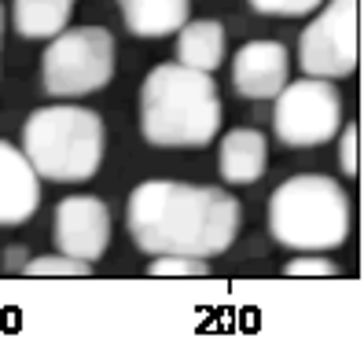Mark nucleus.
<instances>
[{
    "instance_id": "obj_1",
    "label": "nucleus",
    "mask_w": 364,
    "mask_h": 364,
    "mask_svg": "<svg viewBox=\"0 0 364 364\" xmlns=\"http://www.w3.org/2000/svg\"><path fill=\"white\" fill-rule=\"evenodd\" d=\"M125 225L133 243L151 258H218L240 232V203L213 184L144 181L129 196Z\"/></svg>"
},
{
    "instance_id": "obj_2",
    "label": "nucleus",
    "mask_w": 364,
    "mask_h": 364,
    "mask_svg": "<svg viewBox=\"0 0 364 364\" xmlns=\"http://www.w3.org/2000/svg\"><path fill=\"white\" fill-rule=\"evenodd\" d=\"M140 129L155 147H203L221 129V96L206 70L162 63L144 77Z\"/></svg>"
},
{
    "instance_id": "obj_3",
    "label": "nucleus",
    "mask_w": 364,
    "mask_h": 364,
    "mask_svg": "<svg viewBox=\"0 0 364 364\" xmlns=\"http://www.w3.org/2000/svg\"><path fill=\"white\" fill-rule=\"evenodd\" d=\"M269 232L298 254H324L350 235V196L324 173L291 177L269 199Z\"/></svg>"
},
{
    "instance_id": "obj_4",
    "label": "nucleus",
    "mask_w": 364,
    "mask_h": 364,
    "mask_svg": "<svg viewBox=\"0 0 364 364\" xmlns=\"http://www.w3.org/2000/svg\"><path fill=\"white\" fill-rule=\"evenodd\" d=\"M23 151L41 181H89L103 162V122L96 111L74 103L37 107L23 125Z\"/></svg>"
},
{
    "instance_id": "obj_5",
    "label": "nucleus",
    "mask_w": 364,
    "mask_h": 364,
    "mask_svg": "<svg viewBox=\"0 0 364 364\" xmlns=\"http://www.w3.org/2000/svg\"><path fill=\"white\" fill-rule=\"evenodd\" d=\"M114 77V37L103 26H77L52 37L41 55V81L48 96H89Z\"/></svg>"
},
{
    "instance_id": "obj_6",
    "label": "nucleus",
    "mask_w": 364,
    "mask_h": 364,
    "mask_svg": "<svg viewBox=\"0 0 364 364\" xmlns=\"http://www.w3.org/2000/svg\"><path fill=\"white\" fill-rule=\"evenodd\" d=\"M272 129L287 147H316L328 144L342 129V96L324 77L291 81L276 96Z\"/></svg>"
},
{
    "instance_id": "obj_7",
    "label": "nucleus",
    "mask_w": 364,
    "mask_h": 364,
    "mask_svg": "<svg viewBox=\"0 0 364 364\" xmlns=\"http://www.w3.org/2000/svg\"><path fill=\"white\" fill-rule=\"evenodd\" d=\"M357 0H331L298 37V67L306 77H350L357 70Z\"/></svg>"
},
{
    "instance_id": "obj_8",
    "label": "nucleus",
    "mask_w": 364,
    "mask_h": 364,
    "mask_svg": "<svg viewBox=\"0 0 364 364\" xmlns=\"http://www.w3.org/2000/svg\"><path fill=\"white\" fill-rule=\"evenodd\" d=\"M111 243V210L96 196H67L55 206V247L81 262H100Z\"/></svg>"
},
{
    "instance_id": "obj_9",
    "label": "nucleus",
    "mask_w": 364,
    "mask_h": 364,
    "mask_svg": "<svg viewBox=\"0 0 364 364\" xmlns=\"http://www.w3.org/2000/svg\"><path fill=\"white\" fill-rule=\"evenodd\" d=\"M287 48L280 41H250L235 52L232 81L235 92L247 100H276L287 89Z\"/></svg>"
},
{
    "instance_id": "obj_10",
    "label": "nucleus",
    "mask_w": 364,
    "mask_h": 364,
    "mask_svg": "<svg viewBox=\"0 0 364 364\" xmlns=\"http://www.w3.org/2000/svg\"><path fill=\"white\" fill-rule=\"evenodd\" d=\"M41 206V173L23 147L0 140V228L26 225Z\"/></svg>"
},
{
    "instance_id": "obj_11",
    "label": "nucleus",
    "mask_w": 364,
    "mask_h": 364,
    "mask_svg": "<svg viewBox=\"0 0 364 364\" xmlns=\"http://www.w3.org/2000/svg\"><path fill=\"white\" fill-rule=\"evenodd\" d=\"M218 169H221V181H228V184L262 181L265 169H269V144H265V136L258 129H232L221 140Z\"/></svg>"
},
{
    "instance_id": "obj_12",
    "label": "nucleus",
    "mask_w": 364,
    "mask_h": 364,
    "mask_svg": "<svg viewBox=\"0 0 364 364\" xmlns=\"http://www.w3.org/2000/svg\"><path fill=\"white\" fill-rule=\"evenodd\" d=\"M191 0H122L125 30L136 37H166L188 26Z\"/></svg>"
},
{
    "instance_id": "obj_13",
    "label": "nucleus",
    "mask_w": 364,
    "mask_h": 364,
    "mask_svg": "<svg viewBox=\"0 0 364 364\" xmlns=\"http://www.w3.org/2000/svg\"><path fill=\"white\" fill-rule=\"evenodd\" d=\"M225 59V26L218 18H196L177 33V63L213 74Z\"/></svg>"
},
{
    "instance_id": "obj_14",
    "label": "nucleus",
    "mask_w": 364,
    "mask_h": 364,
    "mask_svg": "<svg viewBox=\"0 0 364 364\" xmlns=\"http://www.w3.org/2000/svg\"><path fill=\"white\" fill-rule=\"evenodd\" d=\"M70 0H15L11 18L23 37H59L70 23Z\"/></svg>"
},
{
    "instance_id": "obj_15",
    "label": "nucleus",
    "mask_w": 364,
    "mask_h": 364,
    "mask_svg": "<svg viewBox=\"0 0 364 364\" xmlns=\"http://www.w3.org/2000/svg\"><path fill=\"white\" fill-rule=\"evenodd\" d=\"M92 262H81V258H70V254H45V258H33L26 262V276H89Z\"/></svg>"
},
{
    "instance_id": "obj_16",
    "label": "nucleus",
    "mask_w": 364,
    "mask_h": 364,
    "mask_svg": "<svg viewBox=\"0 0 364 364\" xmlns=\"http://www.w3.org/2000/svg\"><path fill=\"white\" fill-rule=\"evenodd\" d=\"M258 15H272V18H302L309 11H316L324 0H247Z\"/></svg>"
},
{
    "instance_id": "obj_17",
    "label": "nucleus",
    "mask_w": 364,
    "mask_h": 364,
    "mask_svg": "<svg viewBox=\"0 0 364 364\" xmlns=\"http://www.w3.org/2000/svg\"><path fill=\"white\" fill-rule=\"evenodd\" d=\"M151 276H206V258H188V254H162L147 269Z\"/></svg>"
},
{
    "instance_id": "obj_18",
    "label": "nucleus",
    "mask_w": 364,
    "mask_h": 364,
    "mask_svg": "<svg viewBox=\"0 0 364 364\" xmlns=\"http://www.w3.org/2000/svg\"><path fill=\"white\" fill-rule=\"evenodd\" d=\"M284 272L287 276H338V265L324 258V254H298V258L284 265Z\"/></svg>"
},
{
    "instance_id": "obj_19",
    "label": "nucleus",
    "mask_w": 364,
    "mask_h": 364,
    "mask_svg": "<svg viewBox=\"0 0 364 364\" xmlns=\"http://www.w3.org/2000/svg\"><path fill=\"white\" fill-rule=\"evenodd\" d=\"M357 122H350L346 129H342V140H338V166H342V173L346 177H357V169H360V162H357Z\"/></svg>"
},
{
    "instance_id": "obj_20",
    "label": "nucleus",
    "mask_w": 364,
    "mask_h": 364,
    "mask_svg": "<svg viewBox=\"0 0 364 364\" xmlns=\"http://www.w3.org/2000/svg\"><path fill=\"white\" fill-rule=\"evenodd\" d=\"M0 33H4V11H0Z\"/></svg>"
}]
</instances>
